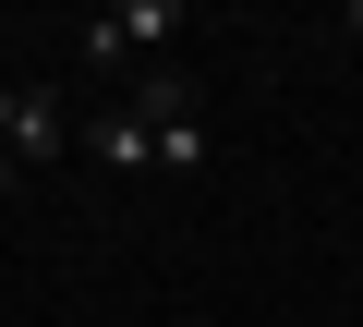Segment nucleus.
<instances>
[{"label":"nucleus","mask_w":363,"mask_h":327,"mask_svg":"<svg viewBox=\"0 0 363 327\" xmlns=\"http://www.w3.org/2000/svg\"><path fill=\"white\" fill-rule=\"evenodd\" d=\"M133 121H145V133H157V121H194V85H182V73H145V85H133Z\"/></svg>","instance_id":"7ed1b4c3"},{"label":"nucleus","mask_w":363,"mask_h":327,"mask_svg":"<svg viewBox=\"0 0 363 327\" xmlns=\"http://www.w3.org/2000/svg\"><path fill=\"white\" fill-rule=\"evenodd\" d=\"M145 170H206V109L194 121H157V157H145Z\"/></svg>","instance_id":"20e7f679"},{"label":"nucleus","mask_w":363,"mask_h":327,"mask_svg":"<svg viewBox=\"0 0 363 327\" xmlns=\"http://www.w3.org/2000/svg\"><path fill=\"white\" fill-rule=\"evenodd\" d=\"M157 37H182V0H97V13H85V37H73V49H85V61L109 73V61H145Z\"/></svg>","instance_id":"f257e3e1"},{"label":"nucleus","mask_w":363,"mask_h":327,"mask_svg":"<svg viewBox=\"0 0 363 327\" xmlns=\"http://www.w3.org/2000/svg\"><path fill=\"white\" fill-rule=\"evenodd\" d=\"M0 194H13V157H0Z\"/></svg>","instance_id":"39448f33"},{"label":"nucleus","mask_w":363,"mask_h":327,"mask_svg":"<svg viewBox=\"0 0 363 327\" xmlns=\"http://www.w3.org/2000/svg\"><path fill=\"white\" fill-rule=\"evenodd\" d=\"M73 145H97V170H145V157H157V133H145L133 109H97V121H73Z\"/></svg>","instance_id":"f03ea898"}]
</instances>
